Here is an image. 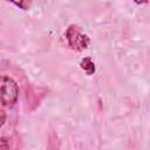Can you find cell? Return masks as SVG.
<instances>
[{"label":"cell","mask_w":150,"mask_h":150,"mask_svg":"<svg viewBox=\"0 0 150 150\" xmlns=\"http://www.w3.org/2000/svg\"><path fill=\"white\" fill-rule=\"evenodd\" d=\"M19 98V86L14 79L0 75V105L11 108Z\"/></svg>","instance_id":"6da1fadb"},{"label":"cell","mask_w":150,"mask_h":150,"mask_svg":"<svg viewBox=\"0 0 150 150\" xmlns=\"http://www.w3.org/2000/svg\"><path fill=\"white\" fill-rule=\"evenodd\" d=\"M64 36H66L68 47L75 52H83L90 45V38L82 32L81 27L74 23L68 26V28L66 29Z\"/></svg>","instance_id":"7a4b0ae2"},{"label":"cell","mask_w":150,"mask_h":150,"mask_svg":"<svg viewBox=\"0 0 150 150\" xmlns=\"http://www.w3.org/2000/svg\"><path fill=\"white\" fill-rule=\"evenodd\" d=\"M80 68L87 74V75H93L96 71V67H95V62L89 57H83L80 62Z\"/></svg>","instance_id":"3957f363"},{"label":"cell","mask_w":150,"mask_h":150,"mask_svg":"<svg viewBox=\"0 0 150 150\" xmlns=\"http://www.w3.org/2000/svg\"><path fill=\"white\" fill-rule=\"evenodd\" d=\"M11 4H13L14 6L19 7L22 11H29L33 4V0H6Z\"/></svg>","instance_id":"277c9868"},{"label":"cell","mask_w":150,"mask_h":150,"mask_svg":"<svg viewBox=\"0 0 150 150\" xmlns=\"http://www.w3.org/2000/svg\"><path fill=\"white\" fill-rule=\"evenodd\" d=\"M9 146H11L9 138L8 137H5V136H1L0 137V149H8Z\"/></svg>","instance_id":"5b68a950"},{"label":"cell","mask_w":150,"mask_h":150,"mask_svg":"<svg viewBox=\"0 0 150 150\" xmlns=\"http://www.w3.org/2000/svg\"><path fill=\"white\" fill-rule=\"evenodd\" d=\"M6 120H7V115H6V111L4 109L0 108V128L4 127V124L6 123Z\"/></svg>","instance_id":"8992f818"},{"label":"cell","mask_w":150,"mask_h":150,"mask_svg":"<svg viewBox=\"0 0 150 150\" xmlns=\"http://www.w3.org/2000/svg\"><path fill=\"white\" fill-rule=\"evenodd\" d=\"M136 5H146L148 4V0H132Z\"/></svg>","instance_id":"52a82bcc"}]
</instances>
